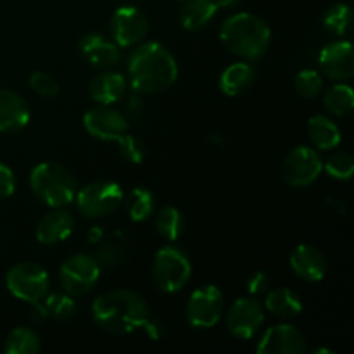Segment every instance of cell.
Listing matches in <instances>:
<instances>
[{"mask_svg": "<svg viewBox=\"0 0 354 354\" xmlns=\"http://www.w3.org/2000/svg\"><path fill=\"white\" fill-rule=\"evenodd\" d=\"M30 88L37 95L45 97V99H54L59 95V83L50 73L35 71L30 76Z\"/></svg>", "mask_w": 354, "mask_h": 354, "instance_id": "34", "label": "cell"}, {"mask_svg": "<svg viewBox=\"0 0 354 354\" xmlns=\"http://www.w3.org/2000/svg\"><path fill=\"white\" fill-rule=\"evenodd\" d=\"M294 88L304 99H315L324 92V78L315 69H303L296 75Z\"/></svg>", "mask_w": 354, "mask_h": 354, "instance_id": "31", "label": "cell"}, {"mask_svg": "<svg viewBox=\"0 0 354 354\" xmlns=\"http://www.w3.org/2000/svg\"><path fill=\"white\" fill-rule=\"evenodd\" d=\"M325 30L337 37H344L351 26V7L348 3H335L328 7L322 19Z\"/></svg>", "mask_w": 354, "mask_h": 354, "instance_id": "29", "label": "cell"}, {"mask_svg": "<svg viewBox=\"0 0 354 354\" xmlns=\"http://www.w3.org/2000/svg\"><path fill=\"white\" fill-rule=\"evenodd\" d=\"M324 104L334 116H348L354 107V92L346 83H337L324 93Z\"/></svg>", "mask_w": 354, "mask_h": 354, "instance_id": "28", "label": "cell"}, {"mask_svg": "<svg viewBox=\"0 0 354 354\" xmlns=\"http://www.w3.org/2000/svg\"><path fill=\"white\" fill-rule=\"evenodd\" d=\"M306 349L303 332L289 324L270 327L256 346V351L259 354H303Z\"/></svg>", "mask_w": 354, "mask_h": 354, "instance_id": "14", "label": "cell"}, {"mask_svg": "<svg viewBox=\"0 0 354 354\" xmlns=\"http://www.w3.org/2000/svg\"><path fill=\"white\" fill-rule=\"evenodd\" d=\"M3 351L7 354H33L40 351V337L33 328L17 327L7 335Z\"/></svg>", "mask_w": 354, "mask_h": 354, "instance_id": "26", "label": "cell"}, {"mask_svg": "<svg viewBox=\"0 0 354 354\" xmlns=\"http://www.w3.org/2000/svg\"><path fill=\"white\" fill-rule=\"evenodd\" d=\"M41 304L45 306L48 318H57V320H68L75 315L76 303L69 294L62 292H52L45 294L41 297Z\"/></svg>", "mask_w": 354, "mask_h": 354, "instance_id": "30", "label": "cell"}, {"mask_svg": "<svg viewBox=\"0 0 354 354\" xmlns=\"http://www.w3.org/2000/svg\"><path fill=\"white\" fill-rule=\"evenodd\" d=\"M289 265L294 275L304 282H318L327 273V259L320 249L310 244H299L290 252Z\"/></svg>", "mask_w": 354, "mask_h": 354, "instance_id": "16", "label": "cell"}, {"mask_svg": "<svg viewBox=\"0 0 354 354\" xmlns=\"http://www.w3.org/2000/svg\"><path fill=\"white\" fill-rule=\"evenodd\" d=\"M123 203L130 220L137 221V223L151 218L156 209L154 196L145 187H135L133 190H130L127 196H123Z\"/></svg>", "mask_w": 354, "mask_h": 354, "instance_id": "25", "label": "cell"}, {"mask_svg": "<svg viewBox=\"0 0 354 354\" xmlns=\"http://www.w3.org/2000/svg\"><path fill=\"white\" fill-rule=\"evenodd\" d=\"M270 289V277L265 272H254L248 279V290L251 296H263Z\"/></svg>", "mask_w": 354, "mask_h": 354, "instance_id": "37", "label": "cell"}, {"mask_svg": "<svg viewBox=\"0 0 354 354\" xmlns=\"http://www.w3.org/2000/svg\"><path fill=\"white\" fill-rule=\"evenodd\" d=\"M80 50L88 64L95 68H113L120 61V45L107 40L99 33L85 35L80 41Z\"/></svg>", "mask_w": 354, "mask_h": 354, "instance_id": "19", "label": "cell"}, {"mask_svg": "<svg viewBox=\"0 0 354 354\" xmlns=\"http://www.w3.org/2000/svg\"><path fill=\"white\" fill-rule=\"evenodd\" d=\"M322 73L334 82H346L354 73V52L349 41L339 40L325 45L318 55Z\"/></svg>", "mask_w": 354, "mask_h": 354, "instance_id": "15", "label": "cell"}, {"mask_svg": "<svg viewBox=\"0 0 354 354\" xmlns=\"http://www.w3.org/2000/svg\"><path fill=\"white\" fill-rule=\"evenodd\" d=\"M183 227H185L183 214L173 206H165L159 211L158 216H156V228H158V234L168 242L178 241L183 234Z\"/></svg>", "mask_w": 354, "mask_h": 354, "instance_id": "27", "label": "cell"}, {"mask_svg": "<svg viewBox=\"0 0 354 354\" xmlns=\"http://www.w3.org/2000/svg\"><path fill=\"white\" fill-rule=\"evenodd\" d=\"M30 106L19 93L0 90V133H14L30 123Z\"/></svg>", "mask_w": 354, "mask_h": 354, "instance_id": "18", "label": "cell"}, {"mask_svg": "<svg viewBox=\"0 0 354 354\" xmlns=\"http://www.w3.org/2000/svg\"><path fill=\"white\" fill-rule=\"evenodd\" d=\"M256 78V71L248 62H235L228 66L220 76V90L228 97H237L248 92Z\"/></svg>", "mask_w": 354, "mask_h": 354, "instance_id": "21", "label": "cell"}, {"mask_svg": "<svg viewBox=\"0 0 354 354\" xmlns=\"http://www.w3.org/2000/svg\"><path fill=\"white\" fill-rule=\"evenodd\" d=\"M192 275V263L183 249L168 244L159 249L152 263V279L159 290L173 294L182 290Z\"/></svg>", "mask_w": 354, "mask_h": 354, "instance_id": "5", "label": "cell"}, {"mask_svg": "<svg viewBox=\"0 0 354 354\" xmlns=\"http://www.w3.org/2000/svg\"><path fill=\"white\" fill-rule=\"evenodd\" d=\"M95 324L109 334H130L149 320V306L138 292L128 289L111 290L92 304Z\"/></svg>", "mask_w": 354, "mask_h": 354, "instance_id": "2", "label": "cell"}, {"mask_svg": "<svg viewBox=\"0 0 354 354\" xmlns=\"http://www.w3.org/2000/svg\"><path fill=\"white\" fill-rule=\"evenodd\" d=\"M180 9V24L187 31H199L216 16L218 6L213 0H183Z\"/></svg>", "mask_w": 354, "mask_h": 354, "instance_id": "22", "label": "cell"}, {"mask_svg": "<svg viewBox=\"0 0 354 354\" xmlns=\"http://www.w3.org/2000/svg\"><path fill=\"white\" fill-rule=\"evenodd\" d=\"M118 145H120V154L127 159L128 162H133V165H140L142 161L147 156V145L140 140L135 135L124 133L123 137L118 140Z\"/></svg>", "mask_w": 354, "mask_h": 354, "instance_id": "33", "label": "cell"}, {"mask_svg": "<svg viewBox=\"0 0 354 354\" xmlns=\"http://www.w3.org/2000/svg\"><path fill=\"white\" fill-rule=\"evenodd\" d=\"M322 171H324V161L318 151L310 145H297L283 159V180L296 189L311 185Z\"/></svg>", "mask_w": 354, "mask_h": 354, "instance_id": "9", "label": "cell"}, {"mask_svg": "<svg viewBox=\"0 0 354 354\" xmlns=\"http://www.w3.org/2000/svg\"><path fill=\"white\" fill-rule=\"evenodd\" d=\"M75 218L64 207H52L37 223V241L44 245H54L66 241L73 234Z\"/></svg>", "mask_w": 354, "mask_h": 354, "instance_id": "17", "label": "cell"}, {"mask_svg": "<svg viewBox=\"0 0 354 354\" xmlns=\"http://www.w3.org/2000/svg\"><path fill=\"white\" fill-rule=\"evenodd\" d=\"M220 38L232 54L245 61H258L268 50L272 31L256 14L237 12L221 24Z\"/></svg>", "mask_w": 354, "mask_h": 354, "instance_id": "3", "label": "cell"}, {"mask_svg": "<svg viewBox=\"0 0 354 354\" xmlns=\"http://www.w3.org/2000/svg\"><path fill=\"white\" fill-rule=\"evenodd\" d=\"M308 137L320 151H330L342 142L341 128L327 116H311L308 120Z\"/></svg>", "mask_w": 354, "mask_h": 354, "instance_id": "23", "label": "cell"}, {"mask_svg": "<svg viewBox=\"0 0 354 354\" xmlns=\"http://www.w3.org/2000/svg\"><path fill=\"white\" fill-rule=\"evenodd\" d=\"M127 78L123 75L114 71H104L92 80V83L88 86V92L90 97L97 104L111 106V104L123 99L124 92H127Z\"/></svg>", "mask_w": 354, "mask_h": 354, "instance_id": "20", "label": "cell"}, {"mask_svg": "<svg viewBox=\"0 0 354 354\" xmlns=\"http://www.w3.org/2000/svg\"><path fill=\"white\" fill-rule=\"evenodd\" d=\"M149 31L147 16L135 6H121L111 17V35L120 47L140 44Z\"/></svg>", "mask_w": 354, "mask_h": 354, "instance_id": "12", "label": "cell"}, {"mask_svg": "<svg viewBox=\"0 0 354 354\" xmlns=\"http://www.w3.org/2000/svg\"><path fill=\"white\" fill-rule=\"evenodd\" d=\"M30 189L33 196L48 207H66L75 203L76 180L68 168L59 162H40L30 173Z\"/></svg>", "mask_w": 354, "mask_h": 354, "instance_id": "4", "label": "cell"}, {"mask_svg": "<svg viewBox=\"0 0 354 354\" xmlns=\"http://www.w3.org/2000/svg\"><path fill=\"white\" fill-rule=\"evenodd\" d=\"M83 127L88 135L107 142H118L124 133H128L127 118L120 111L107 106L86 111L83 116Z\"/></svg>", "mask_w": 354, "mask_h": 354, "instance_id": "13", "label": "cell"}, {"mask_svg": "<svg viewBox=\"0 0 354 354\" xmlns=\"http://www.w3.org/2000/svg\"><path fill=\"white\" fill-rule=\"evenodd\" d=\"M263 306H265V311L279 318H294L303 311V301L294 290L279 287L266 292Z\"/></svg>", "mask_w": 354, "mask_h": 354, "instance_id": "24", "label": "cell"}, {"mask_svg": "<svg viewBox=\"0 0 354 354\" xmlns=\"http://www.w3.org/2000/svg\"><path fill=\"white\" fill-rule=\"evenodd\" d=\"M100 279V265L88 254H75L66 259L59 270V280L69 296H85Z\"/></svg>", "mask_w": 354, "mask_h": 354, "instance_id": "8", "label": "cell"}, {"mask_svg": "<svg viewBox=\"0 0 354 354\" xmlns=\"http://www.w3.org/2000/svg\"><path fill=\"white\" fill-rule=\"evenodd\" d=\"M127 69L131 88L142 95L166 92L178 78L175 55L158 41H147L135 48Z\"/></svg>", "mask_w": 354, "mask_h": 354, "instance_id": "1", "label": "cell"}, {"mask_svg": "<svg viewBox=\"0 0 354 354\" xmlns=\"http://www.w3.org/2000/svg\"><path fill=\"white\" fill-rule=\"evenodd\" d=\"M213 2L216 3L218 9H220V7H232V6H235V3H239V0H213Z\"/></svg>", "mask_w": 354, "mask_h": 354, "instance_id": "39", "label": "cell"}, {"mask_svg": "<svg viewBox=\"0 0 354 354\" xmlns=\"http://www.w3.org/2000/svg\"><path fill=\"white\" fill-rule=\"evenodd\" d=\"M6 286L16 299L24 303H37L48 292L50 279L47 270L33 261L14 265L6 275Z\"/></svg>", "mask_w": 354, "mask_h": 354, "instance_id": "7", "label": "cell"}, {"mask_svg": "<svg viewBox=\"0 0 354 354\" xmlns=\"http://www.w3.org/2000/svg\"><path fill=\"white\" fill-rule=\"evenodd\" d=\"M102 237H104L102 228H92V230H90V234H88V241L90 242H99Z\"/></svg>", "mask_w": 354, "mask_h": 354, "instance_id": "38", "label": "cell"}, {"mask_svg": "<svg viewBox=\"0 0 354 354\" xmlns=\"http://www.w3.org/2000/svg\"><path fill=\"white\" fill-rule=\"evenodd\" d=\"M223 292L216 286L199 287L194 290L187 303V320L196 328H211L223 315Z\"/></svg>", "mask_w": 354, "mask_h": 354, "instance_id": "10", "label": "cell"}, {"mask_svg": "<svg viewBox=\"0 0 354 354\" xmlns=\"http://www.w3.org/2000/svg\"><path fill=\"white\" fill-rule=\"evenodd\" d=\"M324 169L330 178L346 182V180H351L354 175V159L348 152H337L330 156L327 162H324Z\"/></svg>", "mask_w": 354, "mask_h": 354, "instance_id": "32", "label": "cell"}, {"mask_svg": "<svg viewBox=\"0 0 354 354\" xmlns=\"http://www.w3.org/2000/svg\"><path fill=\"white\" fill-rule=\"evenodd\" d=\"M75 203L78 211L90 220H100L109 216L123 203V190L116 182L100 180L88 183L76 192Z\"/></svg>", "mask_w": 354, "mask_h": 354, "instance_id": "6", "label": "cell"}, {"mask_svg": "<svg viewBox=\"0 0 354 354\" xmlns=\"http://www.w3.org/2000/svg\"><path fill=\"white\" fill-rule=\"evenodd\" d=\"M265 324V306L254 297H239L227 313V328L234 337L248 341Z\"/></svg>", "mask_w": 354, "mask_h": 354, "instance_id": "11", "label": "cell"}, {"mask_svg": "<svg viewBox=\"0 0 354 354\" xmlns=\"http://www.w3.org/2000/svg\"><path fill=\"white\" fill-rule=\"evenodd\" d=\"M123 256V251H121V245L120 242H107L100 248L99 254H97V261L104 263V265H116L118 261L121 259Z\"/></svg>", "mask_w": 354, "mask_h": 354, "instance_id": "35", "label": "cell"}, {"mask_svg": "<svg viewBox=\"0 0 354 354\" xmlns=\"http://www.w3.org/2000/svg\"><path fill=\"white\" fill-rule=\"evenodd\" d=\"M16 190V176L7 165L0 162V199H7Z\"/></svg>", "mask_w": 354, "mask_h": 354, "instance_id": "36", "label": "cell"}]
</instances>
